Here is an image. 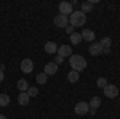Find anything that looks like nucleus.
I'll list each match as a JSON object with an SVG mask.
<instances>
[{"label":"nucleus","mask_w":120,"mask_h":119,"mask_svg":"<svg viewBox=\"0 0 120 119\" xmlns=\"http://www.w3.org/2000/svg\"><path fill=\"white\" fill-rule=\"evenodd\" d=\"M56 55H59L61 58H67V56L72 55V48H71L69 45H61V47H58Z\"/></svg>","instance_id":"6e6552de"},{"label":"nucleus","mask_w":120,"mask_h":119,"mask_svg":"<svg viewBox=\"0 0 120 119\" xmlns=\"http://www.w3.org/2000/svg\"><path fill=\"white\" fill-rule=\"evenodd\" d=\"M64 29H66V32H67L69 36H72V34H74V32H75V31H74L75 28H72V26H66Z\"/></svg>","instance_id":"b1692460"},{"label":"nucleus","mask_w":120,"mask_h":119,"mask_svg":"<svg viewBox=\"0 0 120 119\" xmlns=\"http://www.w3.org/2000/svg\"><path fill=\"white\" fill-rule=\"evenodd\" d=\"M45 52L48 55H56V52H58V45H56L55 42H46L45 44Z\"/></svg>","instance_id":"ddd939ff"},{"label":"nucleus","mask_w":120,"mask_h":119,"mask_svg":"<svg viewBox=\"0 0 120 119\" xmlns=\"http://www.w3.org/2000/svg\"><path fill=\"white\" fill-rule=\"evenodd\" d=\"M102 90H104V95H106L107 98H115V97L120 93V89H117V87L112 85V84H107Z\"/></svg>","instance_id":"7ed1b4c3"},{"label":"nucleus","mask_w":120,"mask_h":119,"mask_svg":"<svg viewBox=\"0 0 120 119\" xmlns=\"http://www.w3.org/2000/svg\"><path fill=\"white\" fill-rule=\"evenodd\" d=\"M99 44H101V47H102V48H111L112 40H111V37H104V39H102V40L99 42Z\"/></svg>","instance_id":"412c9836"},{"label":"nucleus","mask_w":120,"mask_h":119,"mask_svg":"<svg viewBox=\"0 0 120 119\" xmlns=\"http://www.w3.org/2000/svg\"><path fill=\"white\" fill-rule=\"evenodd\" d=\"M96 85H98L99 89H104V87L107 85V79H106V77H98V81H96Z\"/></svg>","instance_id":"4be33fe9"},{"label":"nucleus","mask_w":120,"mask_h":119,"mask_svg":"<svg viewBox=\"0 0 120 119\" xmlns=\"http://www.w3.org/2000/svg\"><path fill=\"white\" fill-rule=\"evenodd\" d=\"M88 111H90V105H88L86 101H79V103L75 105V114H79V116L88 114Z\"/></svg>","instance_id":"20e7f679"},{"label":"nucleus","mask_w":120,"mask_h":119,"mask_svg":"<svg viewBox=\"0 0 120 119\" xmlns=\"http://www.w3.org/2000/svg\"><path fill=\"white\" fill-rule=\"evenodd\" d=\"M0 119H7V116H3V114H0Z\"/></svg>","instance_id":"c85d7f7f"},{"label":"nucleus","mask_w":120,"mask_h":119,"mask_svg":"<svg viewBox=\"0 0 120 119\" xmlns=\"http://www.w3.org/2000/svg\"><path fill=\"white\" fill-rule=\"evenodd\" d=\"M88 105H90V108H93V110H98V108L101 106V98H99V97H93Z\"/></svg>","instance_id":"4468645a"},{"label":"nucleus","mask_w":120,"mask_h":119,"mask_svg":"<svg viewBox=\"0 0 120 119\" xmlns=\"http://www.w3.org/2000/svg\"><path fill=\"white\" fill-rule=\"evenodd\" d=\"M32 69H34L32 60H30V58H24V60L21 61V71L24 74H29V73H32Z\"/></svg>","instance_id":"0eeeda50"},{"label":"nucleus","mask_w":120,"mask_h":119,"mask_svg":"<svg viewBox=\"0 0 120 119\" xmlns=\"http://www.w3.org/2000/svg\"><path fill=\"white\" fill-rule=\"evenodd\" d=\"M88 53L93 56H98V55H101L102 53V47L99 42H93L91 45H90V48H88Z\"/></svg>","instance_id":"1a4fd4ad"},{"label":"nucleus","mask_w":120,"mask_h":119,"mask_svg":"<svg viewBox=\"0 0 120 119\" xmlns=\"http://www.w3.org/2000/svg\"><path fill=\"white\" fill-rule=\"evenodd\" d=\"M82 42V36L79 34V32H74L72 36H71V44H74V45H79Z\"/></svg>","instance_id":"f3484780"},{"label":"nucleus","mask_w":120,"mask_h":119,"mask_svg":"<svg viewBox=\"0 0 120 119\" xmlns=\"http://www.w3.org/2000/svg\"><path fill=\"white\" fill-rule=\"evenodd\" d=\"M35 81H37L38 84H46V81H48V76H46L45 73H40V74H37Z\"/></svg>","instance_id":"aec40b11"},{"label":"nucleus","mask_w":120,"mask_h":119,"mask_svg":"<svg viewBox=\"0 0 120 119\" xmlns=\"http://www.w3.org/2000/svg\"><path fill=\"white\" fill-rule=\"evenodd\" d=\"M102 53H111V48H102Z\"/></svg>","instance_id":"bb28decb"},{"label":"nucleus","mask_w":120,"mask_h":119,"mask_svg":"<svg viewBox=\"0 0 120 119\" xmlns=\"http://www.w3.org/2000/svg\"><path fill=\"white\" fill-rule=\"evenodd\" d=\"M63 61H64V58H61V56H59V55H56V56H55V61H53V63L59 64V63H63Z\"/></svg>","instance_id":"393cba45"},{"label":"nucleus","mask_w":120,"mask_h":119,"mask_svg":"<svg viewBox=\"0 0 120 119\" xmlns=\"http://www.w3.org/2000/svg\"><path fill=\"white\" fill-rule=\"evenodd\" d=\"M29 100H30V97L27 95V92H19V95H18V103L21 105V106H26V105H29Z\"/></svg>","instance_id":"f8f14e48"},{"label":"nucleus","mask_w":120,"mask_h":119,"mask_svg":"<svg viewBox=\"0 0 120 119\" xmlns=\"http://www.w3.org/2000/svg\"><path fill=\"white\" fill-rule=\"evenodd\" d=\"M43 73L46 74V76H53V74L58 73V64L53 63V61H50V63L45 64V69H43Z\"/></svg>","instance_id":"9b49d317"},{"label":"nucleus","mask_w":120,"mask_h":119,"mask_svg":"<svg viewBox=\"0 0 120 119\" xmlns=\"http://www.w3.org/2000/svg\"><path fill=\"white\" fill-rule=\"evenodd\" d=\"M80 36H82V40H86L88 44L90 42H94V39H96V36H94V32L93 31H90V29H83L82 32H80Z\"/></svg>","instance_id":"9d476101"},{"label":"nucleus","mask_w":120,"mask_h":119,"mask_svg":"<svg viewBox=\"0 0 120 119\" xmlns=\"http://www.w3.org/2000/svg\"><path fill=\"white\" fill-rule=\"evenodd\" d=\"M69 64H71L72 71L80 73V71H83L86 68V60L82 55H71L69 56Z\"/></svg>","instance_id":"f257e3e1"},{"label":"nucleus","mask_w":120,"mask_h":119,"mask_svg":"<svg viewBox=\"0 0 120 119\" xmlns=\"http://www.w3.org/2000/svg\"><path fill=\"white\" fill-rule=\"evenodd\" d=\"M27 95H29V97H37V95H38V89H37V87H29Z\"/></svg>","instance_id":"5701e85b"},{"label":"nucleus","mask_w":120,"mask_h":119,"mask_svg":"<svg viewBox=\"0 0 120 119\" xmlns=\"http://www.w3.org/2000/svg\"><path fill=\"white\" fill-rule=\"evenodd\" d=\"M3 79H5V76H3V73H2V71H0V82H2V81H3Z\"/></svg>","instance_id":"cd10ccee"},{"label":"nucleus","mask_w":120,"mask_h":119,"mask_svg":"<svg viewBox=\"0 0 120 119\" xmlns=\"http://www.w3.org/2000/svg\"><path fill=\"white\" fill-rule=\"evenodd\" d=\"M56 28H66L69 26V16H64V15H56L55 19H53Z\"/></svg>","instance_id":"39448f33"},{"label":"nucleus","mask_w":120,"mask_h":119,"mask_svg":"<svg viewBox=\"0 0 120 119\" xmlns=\"http://www.w3.org/2000/svg\"><path fill=\"white\" fill-rule=\"evenodd\" d=\"M67 81H69V82H77V81H79V73H77V71H71V73L67 74Z\"/></svg>","instance_id":"6ab92c4d"},{"label":"nucleus","mask_w":120,"mask_h":119,"mask_svg":"<svg viewBox=\"0 0 120 119\" xmlns=\"http://www.w3.org/2000/svg\"><path fill=\"white\" fill-rule=\"evenodd\" d=\"M85 23H86V15H85V13H82L80 10L72 11V15L69 16V26H72V28L83 26Z\"/></svg>","instance_id":"f03ea898"},{"label":"nucleus","mask_w":120,"mask_h":119,"mask_svg":"<svg viewBox=\"0 0 120 119\" xmlns=\"http://www.w3.org/2000/svg\"><path fill=\"white\" fill-rule=\"evenodd\" d=\"M88 113H90L91 116H94V114H96V110H93V108H90V111H88Z\"/></svg>","instance_id":"a878e982"},{"label":"nucleus","mask_w":120,"mask_h":119,"mask_svg":"<svg viewBox=\"0 0 120 119\" xmlns=\"http://www.w3.org/2000/svg\"><path fill=\"white\" fill-rule=\"evenodd\" d=\"M18 90L21 92H27L29 90V82L26 79H19L18 81Z\"/></svg>","instance_id":"2eb2a0df"},{"label":"nucleus","mask_w":120,"mask_h":119,"mask_svg":"<svg viewBox=\"0 0 120 119\" xmlns=\"http://www.w3.org/2000/svg\"><path fill=\"white\" fill-rule=\"evenodd\" d=\"M58 8H59V15H64V16H71L72 15V5H71V2H61Z\"/></svg>","instance_id":"423d86ee"},{"label":"nucleus","mask_w":120,"mask_h":119,"mask_svg":"<svg viewBox=\"0 0 120 119\" xmlns=\"http://www.w3.org/2000/svg\"><path fill=\"white\" fill-rule=\"evenodd\" d=\"M91 10H93V3H91V2H83V3H82V10H80L82 13L86 15V13H90Z\"/></svg>","instance_id":"dca6fc26"},{"label":"nucleus","mask_w":120,"mask_h":119,"mask_svg":"<svg viewBox=\"0 0 120 119\" xmlns=\"http://www.w3.org/2000/svg\"><path fill=\"white\" fill-rule=\"evenodd\" d=\"M10 105V97L7 93H0V106H8Z\"/></svg>","instance_id":"a211bd4d"}]
</instances>
